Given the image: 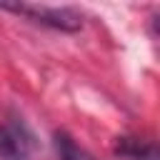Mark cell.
Here are the masks:
<instances>
[{
	"label": "cell",
	"instance_id": "4",
	"mask_svg": "<svg viewBox=\"0 0 160 160\" xmlns=\"http://www.w3.org/2000/svg\"><path fill=\"white\" fill-rule=\"evenodd\" d=\"M52 148H55V152H58L60 160H98L85 148H80L68 132H55L52 135Z\"/></svg>",
	"mask_w": 160,
	"mask_h": 160
},
{
	"label": "cell",
	"instance_id": "2",
	"mask_svg": "<svg viewBox=\"0 0 160 160\" xmlns=\"http://www.w3.org/2000/svg\"><path fill=\"white\" fill-rule=\"evenodd\" d=\"M32 150H35V135L20 118L0 122V158L2 160H30Z\"/></svg>",
	"mask_w": 160,
	"mask_h": 160
},
{
	"label": "cell",
	"instance_id": "3",
	"mask_svg": "<svg viewBox=\"0 0 160 160\" xmlns=\"http://www.w3.org/2000/svg\"><path fill=\"white\" fill-rule=\"evenodd\" d=\"M115 152L128 160H158V148L150 140L140 138H120L115 145Z\"/></svg>",
	"mask_w": 160,
	"mask_h": 160
},
{
	"label": "cell",
	"instance_id": "1",
	"mask_svg": "<svg viewBox=\"0 0 160 160\" xmlns=\"http://www.w3.org/2000/svg\"><path fill=\"white\" fill-rule=\"evenodd\" d=\"M0 10L22 15L38 25L62 30V32H75L82 25V15L72 8H58V5H30V2H2Z\"/></svg>",
	"mask_w": 160,
	"mask_h": 160
}]
</instances>
